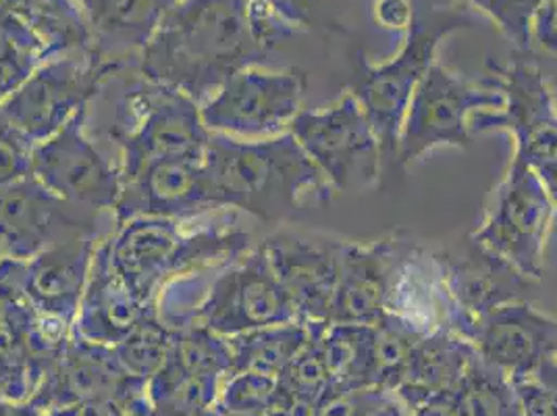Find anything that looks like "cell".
I'll list each match as a JSON object with an SVG mask.
<instances>
[{
    "mask_svg": "<svg viewBox=\"0 0 557 416\" xmlns=\"http://www.w3.org/2000/svg\"><path fill=\"white\" fill-rule=\"evenodd\" d=\"M271 54L256 42L248 0H182L139 52L136 71L205 105L237 71Z\"/></svg>",
    "mask_w": 557,
    "mask_h": 416,
    "instance_id": "cell-1",
    "label": "cell"
},
{
    "mask_svg": "<svg viewBox=\"0 0 557 416\" xmlns=\"http://www.w3.org/2000/svg\"><path fill=\"white\" fill-rule=\"evenodd\" d=\"M202 162L219 207L267 223L285 221L308 198L326 200L335 192L289 132L267 139L212 134Z\"/></svg>",
    "mask_w": 557,
    "mask_h": 416,
    "instance_id": "cell-2",
    "label": "cell"
},
{
    "mask_svg": "<svg viewBox=\"0 0 557 416\" xmlns=\"http://www.w3.org/2000/svg\"><path fill=\"white\" fill-rule=\"evenodd\" d=\"M233 212L216 210L209 221L205 215L198 228H187L194 217H136L119 223L109 233L119 278L139 301L157 304L169 283L246 255L255 242L235 223Z\"/></svg>",
    "mask_w": 557,
    "mask_h": 416,
    "instance_id": "cell-3",
    "label": "cell"
},
{
    "mask_svg": "<svg viewBox=\"0 0 557 416\" xmlns=\"http://www.w3.org/2000/svg\"><path fill=\"white\" fill-rule=\"evenodd\" d=\"M157 313L171 329L196 325L221 338L300 321L262 244L225 265L169 283L157 298Z\"/></svg>",
    "mask_w": 557,
    "mask_h": 416,
    "instance_id": "cell-4",
    "label": "cell"
},
{
    "mask_svg": "<svg viewBox=\"0 0 557 416\" xmlns=\"http://www.w3.org/2000/svg\"><path fill=\"white\" fill-rule=\"evenodd\" d=\"M472 25L474 17L468 13V7L417 9V17L406 32L404 47L394 59L372 65L364 50L354 52L349 94L360 102L379 138L385 169L397 167L399 132L410 100L424 73L437 61L435 57L443 38Z\"/></svg>",
    "mask_w": 557,
    "mask_h": 416,
    "instance_id": "cell-5",
    "label": "cell"
},
{
    "mask_svg": "<svg viewBox=\"0 0 557 416\" xmlns=\"http://www.w3.org/2000/svg\"><path fill=\"white\" fill-rule=\"evenodd\" d=\"M125 79L109 125V136L121 150V182L164 159H202L212 134L202 123L200 105L136 70Z\"/></svg>",
    "mask_w": 557,
    "mask_h": 416,
    "instance_id": "cell-6",
    "label": "cell"
},
{
    "mask_svg": "<svg viewBox=\"0 0 557 416\" xmlns=\"http://www.w3.org/2000/svg\"><path fill=\"white\" fill-rule=\"evenodd\" d=\"M488 82L504 94L499 111L470 115V132H510L513 157L531 167L557 205V105L554 90L534 63L516 59L508 65L487 61Z\"/></svg>",
    "mask_w": 557,
    "mask_h": 416,
    "instance_id": "cell-7",
    "label": "cell"
},
{
    "mask_svg": "<svg viewBox=\"0 0 557 416\" xmlns=\"http://www.w3.org/2000/svg\"><path fill=\"white\" fill-rule=\"evenodd\" d=\"M123 71L129 70L98 59L92 50L52 57L0 102V111L40 144L88 111L94 98Z\"/></svg>",
    "mask_w": 557,
    "mask_h": 416,
    "instance_id": "cell-8",
    "label": "cell"
},
{
    "mask_svg": "<svg viewBox=\"0 0 557 416\" xmlns=\"http://www.w3.org/2000/svg\"><path fill=\"white\" fill-rule=\"evenodd\" d=\"M502 107L504 94L488 77L468 82L435 61L410 100L399 132L397 167H408L440 146H470V115L476 111H499Z\"/></svg>",
    "mask_w": 557,
    "mask_h": 416,
    "instance_id": "cell-9",
    "label": "cell"
},
{
    "mask_svg": "<svg viewBox=\"0 0 557 416\" xmlns=\"http://www.w3.org/2000/svg\"><path fill=\"white\" fill-rule=\"evenodd\" d=\"M556 210L539 175L513 157L472 242L508 262L520 276L539 281L545 271V248Z\"/></svg>",
    "mask_w": 557,
    "mask_h": 416,
    "instance_id": "cell-10",
    "label": "cell"
},
{
    "mask_svg": "<svg viewBox=\"0 0 557 416\" xmlns=\"http://www.w3.org/2000/svg\"><path fill=\"white\" fill-rule=\"evenodd\" d=\"M308 77L302 70L237 71L200 105V117L210 134L237 139H267L289 132L302 111Z\"/></svg>",
    "mask_w": 557,
    "mask_h": 416,
    "instance_id": "cell-11",
    "label": "cell"
},
{
    "mask_svg": "<svg viewBox=\"0 0 557 416\" xmlns=\"http://www.w3.org/2000/svg\"><path fill=\"white\" fill-rule=\"evenodd\" d=\"M289 134L335 192H360L379 182L381 144L354 94L321 111H300Z\"/></svg>",
    "mask_w": 557,
    "mask_h": 416,
    "instance_id": "cell-12",
    "label": "cell"
},
{
    "mask_svg": "<svg viewBox=\"0 0 557 416\" xmlns=\"http://www.w3.org/2000/svg\"><path fill=\"white\" fill-rule=\"evenodd\" d=\"M383 317L417 338L443 331L466 338L470 321L451 292L443 253L394 235Z\"/></svg>",
    "mask_w": 557,
    "mask_h": 416,
    "instance_id": "cell-13",
    "label": "cell"
},
{
    "mask_svg": "<svg viewBox=\"0 0 557 416\" xmlns=\"http://www.w3.org/2000/svg\"><path fill=\"white\" fill-rule=\"evenodd\" d=\"M92 208L59 198L34 175L0 187V248L2 258L27 260L50 246L77 237H104Z\"/></svg>",
    "mask_w": 557,
    "mask_h": 416,
    "instance_id": "cell-14",
    "label": "cell"
},
{
    "mask_svg": "<svg viewBox=\"0 0 557 416\" xmlns=\"http://www.w3.org/2000/svg\"><path fill=\"white\" fill-rule=\"evenodd\" d=\"M86 119L88 111H82L36 144L32 175L67 203L113 215L123 187L121 171L86 136Z\"/></svg>",
    "mask_w": 557,
    "mask_h": 416,
    "instance_id": "cell-15",
    "label": "cell"
},
{
    "mask_svg": "<svg viewBox=\"0 0 557 416\" xmlns=\"http://www.w3.org/2000/svg\"><path fill=\"white\" fill-rule=\"evenodd\" d=\"M146 383L123 370L113 347L98 346L73 333L38 390L15 411L24 416H42L92 400L134 402L146 395Z\"/></svg>",
    "mask_w": 557,
    "mask_h": 416,
    "instance_id": "cell-16",
    "label": "cell"
},
{
    "mask_svg": "<svg viewBox=\"0 0 557 416\" xmlns=\"http://www.w3.org/2000/svg\"><path fill=\"white\" fill-rule=\"evenodd\" d=\"M98 240L100 237L70 240L27 260L2 258L0 279L13 283L40 315L73 327Z\"/></svg>",
    "mask_w": 557,
    "mask_h": 416,
    "instance_id": "cell-17",
    "label": "cell"
},
{
    "mask_svg": "<svg viewBox=\"0 0 557 416\" xmlns=\"http://www.w3.org/2000/svg\"><path fill=\"white\" fill-rule=\"evenodd\" d=\"M339 242L292 230H278L260 242L300 321L329 323L339 276Z\"/></svg>",
    "mask_w": 557,
    "mask_h": 416,
    "instance_id": "cell-18",
    "label": "cell"
},
{
    "mask_svg": "<svg viewBox=\"0 0 557 416\" xmlns=\"http://www.w3.org/2000/svg\"><path fill=\"white\" fill-rule=\"evenodd\" d=\"M466 340L488 365L520 379L557 356V321L529 301L508 302L476 317Z\"/></svg>",
    "mask_w": 557,
    "mask_h": 416,
    "instance_id": "cell-19",
    "label": "cell"
},
{
    "mask_svg": "<svg viewBox=\"0 0 557 416\" xmlns=\"http://www.w3.org/2000/svg\"><path fill=\"white\" fill-rule=\"evenodd\" d=\"M212 210L223 208L202 159H164L123 184L113 219L119 225L136 217L191 219Z\"/></svg>",
    "mask_w": 557,
    "mask_h": 416,
    "instance_id": "cell-20",
    "label": "cell"
},
{
    "mask_svg": "<svg viewBox=\"0 0 557 416\" xmlns=\"http://www.w3.org/2000/svg\"><path fill=\"white\" fill-rule=\"evenodd\" d=\"M109 233L98 240L73 333L98 346L113 347L123 342L150 313H154L157 304L139 301L127 283L119 278L111 260Z\"/></svg>",
    "mask_w": 557,
    "mask_h": 416,
    "instance_id": "cell-21",
    "label": "cell"
},
{
    "mask_svg": "<svg viewBox=\"0 0 557 416\" xmlns=\"http://www.w3.org/2000/svg\"><path fill=\"white\" fill-rule=\"evenodd\" d=\"M394 235L371 244L339 242V276L329 323L374 325L385 315Z\"/></svg>",
    "mask_w": 557,
    "mask_h": 416,
    "instance_id": "cell-22",
    "label": "cell"
},
{
    "mask_svg": "<svg viewBox=\"0 0 557 416\" xmlns=\"http://www.w3.org/2000/svg\"><path fill=\"white\" fill-rule=\"evenodd\" d=\"M180 2L182 0H79L92 34L94 54L121 70H136L139 52Z\"/></svg>",
    "mask_w": 557,
    "mask_h": 416,
    "instance_id": "cell-23",
    "label": "cell"
},
{
    "mask_svg": "<svg viewBox=\"0 0 557 416\" xmlns=\"http://www.w3.org/2000/svg\"><path fill=\"white\" fill-rule=\"evenodd\" d=\"M474 346L458 333H435L418 340L394 392L414 413L451 392L476 358Z\"/></svg>",
    "mask_w": 557,
    "mask_h": 416,
    "instance_id": "cell-24",
    "label": "cell"
},
{
    "mask_svg": "<svg viewBox=\"0 0 557 416\" xmlns=\"http://www.w3.org/2000/svg\"><path fill=\"white\" fill-rule=\"evenodd\" d=\"M472 246L474 250L466 258L445 255L451 292L470 325L495 306L529 301V290L533 287L531 279L520 276L508 262L488 255L474 242Z\"/></svg>",
    "mask_w": 557,
    "mask_h": 416,
    "instance_id": "cell-25",
    "label": "cell"
},
{
    "mask_svg": "<svg viewBox=\"0 0 557 416\" xmlns=\"http://www.w3.org/2000/svg\"><path fill=\"white\" fill-rule=\"evenodd\" d=\"M312 338V323L271 325L227 338L232 372H258L278 379Z\"/></svg>",
    "mask_w": 557,
    "mask_h": 416,
    "instance_id": "cell-26",
    "label": "cell"
},
{
    "mask_svg": "<svg viewBox=\"0 0 557 416\" xmlns=\"http://www.w3.org/2000/svg\"><path fill=\"white\" fill-rule=\"evenodd\" d=\"M0 4L40 36L50 59L92 50L90 27L75 0H0Z\"/></svg>",
    "mask_w": 557,
    "mask_h": 416,
    "instance_id": "cell-27",
    "label": "cell"
},
{
    "mask_svg": "<svg viewBox=\"0 0 557 416\" xmlns=\"http://www.w3.org/2000/svg\"><path fill=\"white\" fill-rule=\"evenodd\" d=\"M227 377L191 372L164 360L148 383L152 416H200L214 408Z\"/></svg>",
    "mask_w": 557,
    "mask_h": 416,
    "instance_id": "cell-28",
    "label": "cell"
},
{
    "mask_svg": "<svg viewBox=\"0 0 557 416\" xmlns=\"http://www.w3.org/2000/svg\"><path fill=\"white\" fill-rule=\"evenodd\" d=\"M442 397L454 416H522L510 377L479 354L458 386Z\"/></svg>",
    "mask_w": 557,
    "mask_h": 416,
    "instance_id": "cell-29",
    "label": "cell"
},
{
    "mask_svg": "<svg viewBox=\"0 0 557 416\" xmlns=\"http://www.w3.org/2000/svg\"><path fill=\"white\" fill-rule=\"evenodd\" d=\"M214 408L235 416H294L278 379L258 372H232Z\"/></svg>",
    "mask_w": 557,
    "mask_h": 416,
    "instance_id": "cell-30",
    "label": "cell"
},
{
    "mask_svg": "<svg viewBox=\"0 0 557 416\" xmlns=\"http://www.w3.org/2000/svg\"><path fill=\"white\" fill-rule=\"evenodd\" d=\"M173 331L175 329L164 323L157 310L150 313L123 342L113 346L119 365L127 375L148 381L163 367Z\"/></svg>",
    "mask_w": 557,
    "mask_h": 416,
    "instance_id": "cell-31",
    "label": "cell"
},
{
    "mask_svg": "<svg viewBox=\"0 0 557 416\" xmlns=\"http://www.w3.org/2000/svg\"><path fill=\"white\" fill-rule=\"evenodd\" d=\"M50 59L40 36L0 4V68L27 79Z\"/></svg>",
    "mask_w": 557,
    "mask_h": 416,
    "instance_id": "cell-32",
    "label": "cell"
},
{
    "mask_svg": "<svg viewBox=\"0 0 557 416\" xmlns=\"http://www.w3.org/2000/svg\"><path fill=\"white\" fill-rule=\"evenodd\" d=\"M491 17L516 50L533 52L534 22L554 0H460Z\"/></svg>",
    "mask_w": 557,
    "mask_h": 416,
    "instance_id": "cell-33",
    "label": "cell"
},
{
    "mask_svg": "<svg viewBox=\"0 0 557 416\" xmlns=\"http://www.w3.org/2000/svg\"><path fill=\"white\" fill-rule=\"evenodd\" d=\"M314 416H412V411L394 390L360 388L326 395Z\"/></svg>",
    "mask_w": 557,
    "mask_h": 416,
    "instance_id": "cell-34",
    "label": "cell"
},
{
    "mask_svg": "<svg viewBox=\"0 0 557 416\" xmlns=\"http://www.w3.org/2000/svg\"><path fill=\"white\" fill-rule=\"evenodd\" d=\"M36 142L25 136L0 111V187L32 175Z\"/></svg>",
    "mask_w": 557,
    "mask_h": 416,
    "instance_id": "cell-35",
    "label": "cell"
},
{
    "mask_svg": "<svg viewBox=\"0 0 557 416\" xmlns=\"http://www.w3.org/2000/svg\"><path fill=\"white\" fill-rule=\"evenodd\" d=\"M278 13L292 24L302 27L304 32L323 29L348 34V29L339 24L335 11L331 9V0H267Z\"/></svg>",
    "mask_w": 557,
    "mask_h": 416,
    "instance_id": "cell-36",
    "label": "cell"
},
{
    "mask_svg": "<svg viewBox=\"0 0 557 416\" xmlns=\"http://www.w3.org/2000/svg\"><path fill=\"white\" fill-rule=\"evenodd\" d=\"M42 416H152V408H150L148 395H144L134 402H119V400L82 402V404H73L67 408H59Z\"/></svg>",
    "mask_w": 557,
    "mask_h": 416,
    "instance_id": "cell-37",
    "label": "cell"
},
{
    "mask_svg": "<svg viewBox=\"0 0 557 416\" xmlns=\"http://www.w3.org/2000/svg\"><path fill=\"white\" fill-rule=\"evenodd\" d=\"M522 416H557V397L534 375L511 379Z\"/></svg>",
    "mask_w": 557,
    "mask_h": 416,
    "instance_id": "cell-38",
    "label": "cell"
},
{
    "mask_svg": "<svg viewBox=\"0 0 557 416\" xmlns=\"http://www.w3.org/2000/svg\"><path fill=\"white\" fill-rule=\"evenodd\" d=\"M374 22L392 29V32H408L417 17L414 0H374L372 4Z\"/></svg>",
    "mask_w": 557,
    "mask_h": 416,
    "instance_id": "cell-39",
    "label": "cell"
},
{
    "mask_svg": "<svg viewBox=\"0 0 557 416\" xmlns=\"http://www.w3.org/2000/svg\"><path fill=\"white\" fill-rule=\"evenodd\" d=\"M533 375L536 379H541L552 392L556 393L557 397V356L545 360L539 369L534 370Z\"/></svg>",
    "mask_w": 557,
    "mask_h": 416,
    "instance_id": "cell-40",
    "label": "cell"
},
{
    "mask_svg": "<svg viewBox=\"0 0 557 416\" xmlns=\"http://www.w3.org/2000/svg\"><path fill=\"white\" fill-rule=\"evenodd\" d=\"M24 82L25 79H22L20 75H15V73L0 68V102H2L9 94L15 93Z\"/></svg>",
    "mask_w": 557,
    "mask_h": 416,
    "instance_id": "cell-41",
    "label": "cell"
},
{
    "mask_svg": "<svg viewBox=\"0 0 557 416\" xmlns=\"http://www.w3.org/2000/svg\"><path fill=\"white\" fill-rule=\"evenodd\" d=\"M200 416H235V415H227V413H223V411H219V408H212V411H209V413H205V415Z\"/></svg>",
    "mask_w": 557,
    "mask_h": 416,
    "instance_id": "cell-42",
    "label": "cell"
},
{
    "mask_svg": "<svg viewBox=\"0 0 557 416\" xmlns=\"http://www.w3.org/2000/svg\"><path fill=\"white\" fill-rule=\"evenodd\" d=\"M554 17H556V25H557V0H554Z\"/></svg>",
    "mask_w": 557,
    "mask_h": 416,
    "instance_id": "cell-43",
    "label": "cell"
},
{
    "mask_svg": "<svg viewBox=\"0 0 557 416\" xmlns=\"http://www.w3.org/2000/svg\"><path fill=\"white\" fill-rule=\"evenodd\" d=\"M13 416H22V415H20V413H17V411H15V408H13Z\"/></svg>",
    "mask_w": 557,
    "mask_h": 416,
    "instance_id": "cell-44",
    "label": "cell"
},
{
    "mask_svg": "<svg viewBox=\"0 0 557 416\" xmlns=\"http://www.w3.org/2000/svg\"><path fill=\"white\" fill-rule=\"evenodd\" d=\"M0 260H2V248H0Z\"/></svg>",
    "mask_w": 557,
    "mask_h": 416,
    "instance_id": "cell-45",
    "label": "cell"
}]
</instances>
